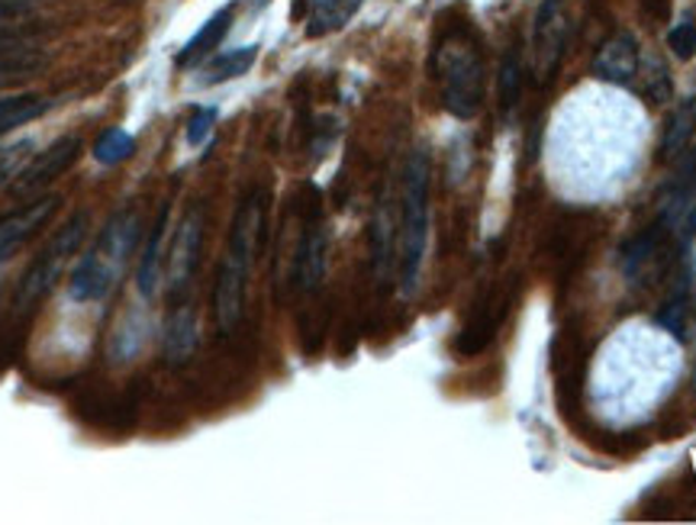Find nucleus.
Masks as SVG:
<instances>
[{"instance_id":"obj_1","label":"nucleus","mask_w":696,"mask_h":525,"mask_svg":"<svg viewBox=\"0 0 696 525\" xmlns=\"http://www.w3.org/2000/svg\"><path fill=\"white\" fill-rule=\"evenodd\" d=\"M142 214L135 207L117 210L100 226L94 245L78 259L68 281V294L75 304H100L120 287L142 242Z\"/></svg>"},{"instance_id":"obj_2","label":"nucleus","mask_w":696,"mask_h":525,"mask_svg":"<svg viewBox=\"0 0 696 525\" xmlns=\"http://www.w3.org/2000/svg\"><path fill=\"white\" fill-rule=\"evenodd\" d=\"M261 226H264V200L255 190L239 204L222 262H219L217 284H214V319H217L219 336H232L246 316L249 274L259 255Z\"/></svg>"},{"instance_id":"obj_3","label":"nucleus","mask_w":696,"mask_h":525,"mask_svg":"<svg viewBox=\"0 0 696 525\" xmlns=\"http://www.w3.org/2000/svg\"><path fill=\"white\" fill-rule=\"evenodd\" d=\"M429 181L433 165L429 152L416 149L403 172V197H400V291L410 297L420 284L426 242H429Z\"/></svg>"},{"instance_id":"obj_4","label":"nucleus","mask_w":696,"mask_h":525,"mask_svg":"<svg viewBox=\"0 0 696 525\" xmlns=\"http://www.w3.org/2000/svg\"><path fill=\"white\" fill-rule=\"evenodd\" d=\"M435 72L442 85V107L458 120H475L487 90V72L478 45L465 33L445 36L435 52Z\"/></svg>"},{"instance_id":"obj_5","label":"nucleus","mask_w":696,"mask_h":525,"mask_svg":"<svg viewBox=\"0 0 696 525\" xmlns=\"http://www.w3.org/2000/svg\"><path fill=\"white\" fill-rule=\"evenodd\" d=\"M87 229H90V214L78 210V214H72V219L65 226H58L52 232V239L45 242L43 252L30 262V267L23 271L20 284H17V294H13V313L17 316L33 313L52 294V287L62 281L65 267L81 252Z\"/></svg>"},{"instance_id":"obj_6","label":"nucleus","mask_w":696,"mask_h":525,"mask_svg":"<svg viewBox=\"0 0 696 525\" xmlns=\"http://www.w3.org/2000/svg\"><path fill=\"white\" fill-rule=\"evenodd\" d=\"M204 229H207V217H204L200 204L187 207L184 217L174 226V236L168 242V252H165V281H168L174 300L187 294V287L197 274L200 252H204Z\"/></svg>"},{"instance_id":"obj_7","label":"nucleus","mask_w":696,"mask_h":525,"mask_svg":"<svg viewBox=\"0 0 696 525\" xmlns=\"http://www.w3.org/2000/svg\"><path fill=\"white\" fill-rule=\"evenodd\" d=\"M78 155H81V135H72V132H68V135L55 139L45 152L33 155V158L23 165V172L10 181V194L20 197V200L40 197L55 177H62L75 162H78Z\"/></svg>"},{"instance_id":"obj_8","label":"nucleus","mask_w":696,"mask_h":525,"mask_svg":"<svg viewBox=\"0 0 696 525\" xmlns=\"http://www.w3.org/2000/svg\"><path fill=\"white\" fill-rule=\"evenodd\" d=\"M58 210H62V197L58 194H45V197H36L33 204L20 207L17 214L0 219V264L10 262L20 249H26L45 226L55 219Z\"/></svg>"},{"instance_id":"obj_9","label":"nucleus","mask_w":696,"mask_h":525,"mask_svg":"<svg viewBox=\"0 0 696 525\" xmlns=\"http://www.w3.org/2000/svg\"><path fill=\"white\" fill-rule=\"evenodd\" d=\"M168 219H172V207L162 204L155 222L149 226V236L142 242L139 252V264H135V291L142 300H155L162 277H165V236H168Z\"/></svg>"},{"instance_id":"obj_10","label":"nucleus","mask_w":696,"mask_h":525,"mask_svg":"<svg viewBox=\"0 0 696 525\" xmlns=\"http://www.w3.org/2000/svg\"><path fill=\"white\" fill-rule=\"evenodd\" d=\"M326 264H329V236L323 222H309L294 259V281L304 294H313L323 287L326 277Z\"/></svg>"},{"instance_id":"obj_11","label":"nucleus","mask_w":696,"mask_h":525,"mask_svg":"<svg viewBox=\"0 0 696 525\" xmlns=\"http://www.w3.org/2000/svg\"><path fill=\"white\" fill-rule=\"evenodd\" d=\"M667 219L654 222L652 229H645L642 236H635L626 252H622V264L629 271V277H654L664 271L667 264Z\"/></svg>"},{"instance_id":"obj_12","label":"nucleus","mask_w":696,"mask_h":525,"mask_svg":"<svg viewBox=\"0 0 696 525\" xmlns=\"http://www.w3.org/2000/svg\"><path fill=\"white\" fill-rule=\"evenodd\" d=\"M197 342H200V326H197V313L187 304H177L165 322V332H162V354L172 368H184L194 351H197Z\"/></svg>"},{"instance_id":"obj_13","label":"nucleus","mask_w":696,"mask_h":525,"mask_svg":"<svg viewBox=\"0 0 696 525\" xmlns=\"http://www.w3.org/2000/svg\"><path fill=\"white\" fill-rule=\"evenodd\" d=\"M594 72L603 78V81H612V85H629L639 72V45L629 33H616L609 36L607 43L600 45L597 52V62H594Z\"/></svg>"},{"instance_id":"obj_14","label":"nucleus","mask_w":696,"mask_h":525,"mask_svg":"<svg viewBox=\"0 0 696 525\" xmlns=\"http://www.w3.org/2000/svg\"><path fill=\"white\" fill-rule=\"evenodd\" d=\"M232 3L229 7H222V10H217L187 43H184V48L177 52V68H187V65H194V62H200L204 55H210L214 48H217L222 40H226V33H229V26H232Z\"/></svg>"},{"instance_id":"obj_15","label":"nucleus","mask_w":696,"mask_h":525,"mask_svg":"<svg viewBox=\"0 0 696 525\" xmlns=\"http://www.w3.org/2000/svg\"><path fill=\"white\" fill-rule=\"evenodd\" d=\"M365 0H313L309 17H306V36L319 40L336 30H342L348 20L361 10Z\"/></svg>"},{"instance_id":"obj_16","label":"nucleus","mask_w":696,"mask_h":525,"mask_svg":"<svg viewBox=\"0 0 696 525\" xmlns=\"http://www.w3.org/2000/svg\"><path fill=\"white\" fill-rule=\"evenodd\" d=\"M45 68V55L33 45H10V48H0V88H10V85H20L33 75H40Z\"/></svg>"},{"instance_id":"obj_17","label":"nucleus","mask_w":696,"mask_h":525,"mask_svg":"<svg viewBox=\"0 0 696 525\" xmlns=\"http://www.w3.org/2000/svg\"><path fill=\"white\" fill-rule=\"evenodd\" d=\"M694 132H696V97H690V100H684V103L674 110V117H671V123H667V130H664V139H661V162H674V158H681V155L687 152L690 139H694Z\"/></svg>"},{"instance_id":"obj_18","label":"nucleus","mask_w":696,"mask_h":525,"mask_svg":"<svg viewBox=\"0 0 696 525\" xmlns=\"http://www.w3.org/2000/svg\"><path fill=\"white\" fill-rule=\"evenodd\" d=\"M391 255H393V219H391V204H388V197H384V200H378L374 222H371V264H374V277H378V281H388Z\"/></svg>"},{"instance_id":"obj_19","label":"nucleus","mask_w":696,"mask_h":525,"mask_svg":"<svg viewBox=\"0 0 696 525\" xmlns=\"http://www.w3.org/2000/svg\"><path fill=\"white\" fill-rule=\"evenodd\" d=\"M259 58V45H242V48H232L226 55H217L207 68H204V78L200 85L204 88H214V85H226L232 78H242Z\"/></svg>"},{"instance_id":"obj_20","label":"nucleus","mask_w":696,"mask_h":525,"mask_svg":"<svg viewBox=\"0 0 696 525\" xmlns=\"http://www.w3.org/2000/svg\"><path fill=\"white\" fill-rule=\"evenodd\" d=\"M48 107H52V100H45L40 94L0 97V135L17 130V127H26V123H33V120H40Z\"/></svg>"},{"instance_id":"obj_21","label":"nucleus","mask_w":696,"mask_h":525,"mask_svg":"<svg viewBox=\"0 0 696 525\" xmlns=\"http://www.w3.org/2000/svg\"><path fill=\"white\" fill-rule=\"evenodd\" d=\"M493 307H497V304L483 307L478 316L465 326V332H461L458 342H455L458 354H478V351L487 349V342L493 339V332H497V326H500V316H503V307L497 309V313H493Z\"/></svg>"},{"instance_id":"obj_22","label":"nucleus","mask_w":696,"mask_h":525,"mask_svg":"<svg viewBox=\"0 0 696 525\" xmlns=\"http://www.w3.org/2000/svg\"><path fill=\"white\" fill-rule=\"evenodd\" d=\"M132 152H135V139H132L127 130H120V127L104 130L100 132V139L94 142V158H97L100 165H107V168H113V165L132 158Z\"/></svg>"},{"instance_id":"obj_23","label":"nucleus","mask_w":696,"mask_h":525,"mask_svg":"<svg viewBox=\"0 0 696 525\" xmlns=\"http://www.w3.org/2000/svg\"><path fill=\"white\" fill-rule=\"evenodd\" d=\"M497 90H500V103H503V110L516 107V100H520V94H522L520 52H507V58H503V65H500Z\"/></svg>"},{"instance_id":"obj_24","label":"nucleus","mask_w":696,"mask_h":525,"mask_svg":"<svg viewBox=\"0 0 696 525\" xmlns=\"http://www.w3.org/2000/svg\"><path fill=\"white\" fill-rule=\"evenodd\" d=\"M36 149L33 139H20L13 145H0V187L10 184L13 177L23 172V165L30 162V152Z\"/></svg>"},{"instance_id":"obj_25","label":"nucleus","mask_w":696,"mask_h":525,"mask_svg":"<svg viewBox=\"0 0 696 525\" xmlns=\"http://www.w3.org/2000/svg\"><path fill=\"white\" fill-rule=\"evenodd\" d=\"M684 316H687V281L681 284V294H677L667 307L657 313V322H661L664 329H671L677 339H684V329H687Z\"/></svg>"},{"instance_id":"obj_26","label":"nucleus","mask_w":696,"mask_h":525,"mask_svg":"<svg viewBox=\"0 0 696 525\" xmlns=\"http://www.w3.org/2000/svg\"><path fill=\"white\" fill-rule=\"evenodd\" d=\"M667 48L681 58V62H690L696 55V26L690 20L677 23L671 33H667Z\"/></svg>"},{"instance_id":"obj_27","label":"nucleus","mask_w":696,"mask_h":525,"mask_svg":"<svg viewBox=\"0 0 696 525\" xmlns=\"http://www.w3.org/2000/svg\"><path fill=\"white\" fill-rule=\"evenodd\" d=\"M214 123H217V107H197V110L191 113V120H187V142H191L194 149L204 145L210 130H214Z\"/></svg>"},{"instance_id":"obj_28","label":"nucleus","mask_w":696,"mask_h":525,"mask_svg":"<svg viewBox=\"0 0 696 525\" xmlns=\"http://www.w3.org/2000/svg\"><path fill=\"white\" fill-rule=\"evenodd\" d=\"M639 7L654 23H667L671 20V0H639Z\"/></svg>"},{"instance_id":"obj_29","label":"nucleus","mask_w":696,"mask_h":525,"mask_svg":"<svg viewBox=\"0 0 696 525\" xmlns=\"http://www.w3.org/2000/svg\"><path fill=\"white\" fill-rule=\"evenodd\" d=\"M649 97H652L654 103H664V100L671 97V78H667V72H664L661 65H657L652 85H649Z\"/></svg>"},{"instance_id":"obj_30","label":"nucleus","mask_w":696,"mask_h":525,"mask_svg":"<svg viewBox=\"0 0 696 525\" xmlns=\"http://www.w3.org/2000/svg\"><path fill=\"white\" fill-rule=\"evenodd\" d=\"M26 10V3H13V0H0V26L13 17H20Z\"/></svg>"},{"instance_id":"obj_31","label":"nucleus","mask_w":696,"mask_h":525,"mask_svg":"<svg viewBox=\"0 0 696 525\" xmlns=\"http://www.w3.org/2000/svg\"><path fill=\"white\" fill-rule=\"evenodd\" d=\"M13 3H33V0H13Z\"/></svg>"}]
</instances>
